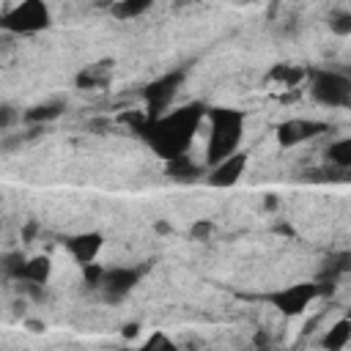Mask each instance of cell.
I'll return each instance as SVG.
<instances>
[{
    "label": "cell",
    "mask_w": 351,
    "mask_h": 351,
    "mask_svg": "<svg viewBox=\"0 0 351 351\" xmlns=\"http://www.w3.org/2000/svg\"><path fill=\"white\" fill-rule=\"evenodd\" d=\"M206 112H208V107L203 101H189L184 107L162 112L159 118H148L145 126L140 129V134L165 162H170L189 151L195 132L203 123Z\"/></svg>",
    "instance_id": "6da1fadb"
},
{
    "label": "cell",
    "mask_w": 351,
    "mask_h": 351,
    "mask_svg": "<svg viewBox=\"0 0 351 351\" xmlns=\"http://www.w3.org/2000/svg\"><path fill=\"white\" fill-rule=\"evenodd\" d=\"M208 143H206V162L214 167L217 162L228 159L239 151L244 134V112L233 107H208Z\"/></svg>",
    "instance_id": "7a4b0ae2"
},
{
    "label": "cell",
    "mask_w": 351,
    "mask_h": 351,
    "mask_svg": "<svg viewBox=\"0 0 351 351\" xmlns=\"http://www.w3.org/2000/svg\"><path fill=\"white\" fill-rule=\"evenodd\" d=\"M8 33H38L49 27V8L44 0H22L3 14L0 22Z\"/></svg>",
    "instance_id": "3957f363"
},
{
    "label": "cell",
    "mask_w": 351,
    "mask_h": 351,
    "mask_svg": "<svg viewBox=\"0 0 351 351\" xmlns=\"http://www.w3.org/2000/svg\"><path fill=\"white\" fill-rule=\"evenodd\" d=\"M310 96L324 107H351V77L340 71H315L310 77Z\"/></svg>",
    "instance_id": "277c9868"
},
{
    "label": "cell",
    "mask_w": 351,
    "mask_h": 351,
    "mask_svg": "<svg viewBox=\"0 0 351 351\" xmlns=\"http://www.w3.org/2000/svg\"><path fill=\"white\" fill-rule=\"evenodd\" d=\"M321 282H296V285H288V288H280L274 293L266 296V302L271 307H277L282 315H299L304 313L318 296H321Z\"/></svg>",
    "instance_id": "5b68a950"
},
{
    "label": "cell",
    "mask_w": 351,
    "mask_h": 351,
    "mask_svg": "<svg viewBox=\"0 0 351 351\" xmlns=\"http://www.w3.org/2000/svg\"><path fill=\"white\" fill-rule=\"evenodd\" d=\"M184 82V69L181 71H170V74H162L159 80H154L148 88H145V115L148 118H159L162 112L170 110L178 88Z\"/></svg>",
    "instance_id": "8992f818"
},
{
    "label": "cell",
    "mask_w": 351,
    "mask_h": 351,
    "mask_svg": "<svg viewBox=\"0 0 351 351\" xmlns=\"http://www.w3.org/2000/svg\"><path fill=\"white\" fill-rule=\"evenodd\" d=\"M143 277V269H132V266H115V269H107L104 277H101V293L107 302H121L123 296L132 293V288L140 282Z\"/></svg>",
    "instance_id": "52a82bcc"
},
{
    "label": "cell",
    "mask_w": 351,
    "mask_h": 351,
    "mask_svg": "<svg viewBox=\"0 0 351 351\" xmlns=\"http://www.w3.org/2000/svg\"><path fill=\"white\" fill-rule=\"evenodd\" d=\"M321 132H326V123L324 121H304V118H296V121H285L277 126V143L282 148H293L304 140H313L318 137Z\"/></svg>",
    "instance_id": "ba28073f"
},
{
    "label": "cell",
    "mask_w": 351,
    "mask_h": 351,
    "mask_svg": "<svg viewBox=\"0 0 351 351\" xmlns=\"http://www.w3.org/2000/svg\"><path fill=\"white\" fill-rule=\"evenodd\" d=\"M244 170H247V154L244 151H236V154H230L228 159L217 162L208 170V184L211 186H219V189H228V186H233L244 176Z\"/></svg>",
    "instance_id": "9c48e42d"
},
{
    "label": "cell",
    "mask_w": 351,
    "mask_h": 351,
    "mask_svg": "<svg viewBox=\"0 0 351 351\" xmlns=\"http://www.w3.org/2000/svg\"><path fill=\"white\" fill-rule=\"evenodd\" d=\"M101 244H104V236L96 233V230H90V233H77V236L66 239V247H69L71 258H74L80 266L93 263L96 255H99V250H101Z\"/></svg>",
    "instance_id": "30bf717a"
},
{
    "label": "cell",
    "mask_w": 351,
    "mask_h": 351,
    "mask_svg": "<svg viewBox=\"0 0 351 351\" xmlns=\"http://www.w3.org/2000/svg\"><path fill=\"white\" fill-rule=\"evenodd\" d=\"M110 71H112V63L110 60H101V63H93V66H85L80 74H77V88H101L107 80H110Z\"/></svg>",
    "instance_id": "8fae6325"
},
{
    "label": "cell",
    "mask_w": 351,
    "mask_h": 351,
    "mask_svg": "<svg viewBox=\"0 0 351 351\" xmlns=\"http://www.w3.org/2000/svg\"><path fill=\"white\" fill-rule=\"evenodd\" d=\"M49 271H52V263L47 255H36V258H27L25 261V269L19 274V282H36V285H44L49 280Z\"/></svg>",
    "instance_id": "7c38bea8"
},
{
    "label": "cell",
    "mask_w": 351,
    "mask_h": 351,
    "mask_svg": "<svg viewBox=\"0 0 351 351\" xmlns=\"http://www.w3.org/2000/svg\"><path fill=\"white\" fill-rule=\"evenodd\" d=\"M351 343V318H340L337 324H332V329H326L321 346L324 348H346Z\"/></svg>",
    "instance_id": "4fadbf2b"
},
{
    "label": "cell",
    "mask_w": 351,
    "mask_h": 351,
    "mask_svg": "<svg viewBox=\"0 0 351 351\" xmlns=\"http://www.w3.org/2000/svg\"><path fill=\"white\" fill-rule=\"evenodd\" d=\"M326 159H329L335 167H340V170L351 167V137H340V140L329 143V145H326Z\"/></svg>",
    "instance_id": "5bb4252c"
},
{
    "label": "cell",
    "mask_w": 351,
    "mask_h": 351,
    "mask_svg": "<svg viewBox=\"0 0 351 351\" xmlns=\"http://www.w3.org/2000/svg\"><path fill=\"white\" fill-rule=\"evenodd\" d=\"M154 5V0H115L112 3V16L115 19H134L145 14Z\"/></svg>",
    "instance_id": "9a60e30c"
},
{
    "label": "cell",
    "mask_w": 351,
    "mask_h": 351,
    "mask_svg": "<svg viewBox=\"0 0 351 351\" xmlns=\"http://www.w3.org/2000/svg\"><path fill=\"white\" fill-rule=\"evenodd\" d=\"M167 173H170V178H178V181H189L192 176H197V167L189 162V156L184 154V156H176V159H170L167 162Z\"/></svg>",
    "instance_id": "2e32d148"
},
{
    "label": "cell",
    "mask_w": 351,
    "mask_h": 351,
    "mask_svg": "<svg viewBox=\"0 0 351 351\" xmlns=\"http://www.w3.org/2000/svg\"><path fill=\"white\" fill-rule=\"evenodd\" d=\"M58 115H60V104H38V107H30L25 112V121L27 123H47Z\"/></svg>",
    "instance_id": "e0dca14e"
},
{
    "label": "cell",
    "mask_w": 351,
    "mask_h": 351,
    "mask_svg": "<svg viewBox=\"0 0 351 351\" xmlns=\"http://www.w3.org/2000/svg\"><path fill=\"white\" fill-rule=\"evenodd\" d=\"M329 30L335 36H351V11H337L329 19Z\"/></svg>",
    "instance_id": "ac0fdd59"
},
{
    "label": "cell",
    "mask_w": 351,
    "mask_h": 351,
    "mask_svg": "<svg viewBox=\"0 0 351 351\" xmlns=\"http://www.w3.org/2000/svg\"><path fill=\"white\" fill-rule=\"evenodd\" d=\"M25 255L22 252H8L5 258H3V269H5V274L8 277H14V280H19V274H22V269H25Z\"/></svg>",
    "instance_id": "d6986e66"
},
{
    "label": "cell",
    "mask_w": 351,
    "mask_h": 351,
    "mask_svg": "<svg viewBox=\"0 0 351 351\" xmlns=\"http://www.w3.org/2000/svg\"><path fill=\"white\" fill-rule=\"evenodd\" d=\"M271 77H274V80H282L285 85H293V82H299V80L304 77V71H302V69H288V66H277V69L271 71Z\"/></svg>",
    "instance_id": "ffe728a7"
},
{
    "label": "cell",
    "mask_w": 351,
    "mask_h": 351,
    "mask_svg": "<svg viewBox=\"0 0 351 351\" xmlns=\"http://www.w3.org/2000/svg\"><path fill=\"white\" fill-rule=\"evenodd\" d=\"M82 269H85V282H88L90 288H99V285H101V277H104L107 269H101V266H96V263H85Z\"/></svg>",
    "instance_id": "44dd1931"
},
{
    "label": "cell",
    "mask_w": 351,
    "mask_h": 351,
    "mask_svg": "<svg viewBox=\"0 0 351 351\" xmlns=\"http://www.w3.org/2000/svg\"><path fill=\"white\" fill-rule=\"evenodd\" d=\"M211 233V222H197V225H192V236L195 239H206Z\"/></svg>",
    "instance_id": "7402d4cb"
},
{
    "label": "cell",
    "mask_w": 351,
    "mask_h": 351,
    "mask_svg": "<svg viewBox=\"0 0 351 351\" xmlns=\"http://www.w3.org/2000/svg\"><path fill=\"white\" fill-rule=\"evenodd\" d=\"M145 346H148V348H154V346H170V340H167L165 335H151V337L145 340Z\"/></svg>",
    "instance_id": "603a6c76"
},
{
    "label": "cell",
    "mask_w": 351,
    "mask_h": 351,
    "mask_svg": "<svg viewBox=\"0 0 351 351\" xmlns=\"http://www.w3.org/2000/svg\"><path fill=\"white\" fill-rule=\"evenodd\" d=\"M123 335H126V337H129V335L134 337V335H137V324H132V326H126V329H123Z\"/></svg>",
    "instance_id": "cb8c5ba5"
}]
</instances>
